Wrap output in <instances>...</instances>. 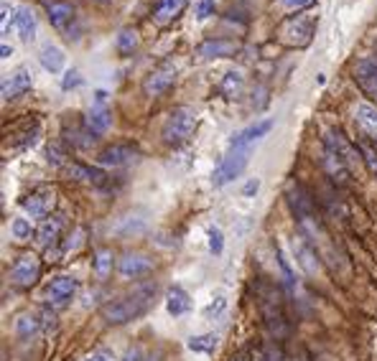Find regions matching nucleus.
<instances>
[{"mask_svg":"<svg viewBox=\"0 0 377 361\" xmlns=\"http://www.w3.org/2000/svg\"><path fill=\"white\" fill-rule=\"evenodd\" d=\"M13 25H16L18 36H21L23 41H34L36 39V16L31 8H16Z\"/></svg>","mask_w":377,"mask_h":361,"instance_id":"a878e982","label":"nucleus"},{"mask_svg":"<svg viewBox=\"0 0 377 361\" xmlns=\"http://www.w3.org/2000/svg\"><path fill=\"white\" fill-rule=\"evenodd\" d=\"M141 158V151L130 143H112L108 148H102L100 155H97V163L102 168H125V166H133Z\"/></svg>","mask_w":377,"mask_h":361,"instance_id":"6e6552de","label":"nucleus"},{"mask_svg":"<svg viewBox=\"0 0 377 361\" xmlns=\"http://www.w3.org/2000/svg\"><path fill=\"white\" fill-rule=\"evenodd\" d=\"M46 10H49V21L57 31H64L69 34V23L74 21V8L69 3H46ZM72 39V34H69Z\"/></svg>","mask_w":377,"mask_h":361,"instance_id":"b1692460","label":"nucleus"},{"mask_svg":"<svg viewBox=\"0 0 377 361\" xmlns=\"http://www.w3.org/2000/svg\"><path fill=\"white\" fill-rule=\"evenodd\" d=\"M64 229H67V214L54 211L49 219H43L41 227L36 229V242L41 244L43 250H51V247H57L61 242Z\"/></svg>","mask_w":377,"mask_h":361,"instance_id":"ddd939ff","label":"nucleus"},{"mask_svg":"<svg viewBox=\"0 0 377 361\" xmlns=\"http://www.w3.org/2000/svg\"><path fill=\"white\" fill-rule=\"evenodd\" d=\"M176 82V67L171 61H163L161 67H156L151 74L143 79V92L148 97H159V94L168 92Z\"/></svg>","mask_w":377,"mask_h":361,"instance_id":"9b49d317","label":"nucleus"},{"mask_svg":"<svg viewBox=\"0 0 377 361\" xmlns=\"http://www.w3.org/2000/svg\"><path fill=\"white\" fill-rule=\"evenodd\" d=\"M324 148L327 151H332L334 155H339V158L349 166V171H357V166L362 163V155H360V148L357 145H352L347 138H344L342 130H327L324 133ZM365 166V163H362Z\"/></svg>","mask_w":377,"mask_h":361,"instance_id":"0eeeda50","label":"nucleus"},{"mask_svg":"<svg viewBox=\"0 0 377 361\" xmlns=\"http://www.w3.org/2000/svg\"><path fill=\"white\" fill-rule=\"evenodd\" d=\"M166 311L174 316V318H179V316H184V313L192 311V298H189V293H186L184 287H168L166 293Z\"/></svg>","mask_w":377,"mask_h":361,"instance_id":"393cba45","label":"nucleus"},{"mask_svg":"<svg viewBox=\"0 0 377 361\" xmlns=\"http://www.w3.org/2000/svg\"><path fill=\"white\" fill-rule=\"evenodd\" d=\"M354 120H357V125H360L369 138H377V107L375 105L360 102V105L354 107Z\"/></svg>","mask_w":377,"mask_h":361,"instance_id":"bb28decb","label":"nucleus"},{"mask_svg":"<svg viewBox=\"0 0 377 361\" xmlns=\"http://www.w3.org/2000/svg\"><path fill=\"white\" fill-rule=\"evenodd\" d=\"M39 277H41V260L34 252H23L10 267V283L21 290L34 287L39 283Z\"/></svg>","mask_w":377,"mask_h":361,"instance_id":"39448f33","label":"nucleus"},{"mask_svg":"<svg viewBox=\"0 0 377 361\" xmlns=\"http://www.w3.org/2000/svg\"><path fill=\"white\" fill-rule=\"evenodd\" d=\"M39 320H41V331H46V333L57 328V316H54L51 308H43V311L39 313Z\"/></svg>","mask_w":377,"mask_h":361,"instance_id":"79ce46f5","label":"nucleus"},{"mask_svg":"<svg viewBox=\"0 0 377 361\" xmlns=\"http://www.w3.org/2000/svg\"><path fill=\"white\" fill-rule=\"evenodd\" d=\"M306 361H311V359H309V356H306Z\"/></svg>","mask_w":377,"mask_h":361,"instance_id":"3c124183","label":"nucleus"},{"mask_svg":"<svg viewBox=\"0 0 377 361\" xmlns=\"http://www.w3.org/2000/svg\"><path fill=\"white\" fill-rule=\"evenodd\" d=\"M258 188H260V181H258V178H250V181L245 184L243 193H245V196H255V193H258Z\"/></svg>","mask_w":377,"mask_h":361,"instance_id":"de8ad7c7","label":"nucleus"},{"mask_svg":"<svg viewBox=\"0 0 377 361\" xmlns=\"http://www.w3.org/2000/svg\"><path fill=\"white\" fill-rule=\"evenodd\" d=\"M0 51H3V59H8L10 54H13V49H10L8 43H3V49H0Z\"/></svg>","mask_w":377,"mask_h":361,"instance_id":"8fccbe9b","label":"nucleus"},{"mask_svg":"<svg viewBox=\"0 0 377 361\" xmlns=\"http://www.w3.org/2000/svg\"><path fill=\"white\" fill-rule=\"evenodd\" d=\"M222 250H225V234H222V229L212 227L210 229V252L222 254Z\"/></svg>","mask_w":377,"mask_h":361,"instance_id":"4c0bfd02","label":"nucleus"},{"mask_svg":"<svg viewBox=\"0 0 377 361\" xmlns=\"http://www.w3.org/2000/svg\"><path fill=\"white\" fill-rule=\"evenodd\" d=\"M294 254H296V262L301 265V270L306 275H318V272H321V260H318L316 247L303 234L294 237Z\"/></svg>","mask_w":377,"mask_h":361,"instance_id":"2eb2a0df","label":"nucleus"},{"mask_svg":"<svg viewBox=\"0 0 377 361\" xmlns=\"http://www.w3.org/2000/svg\"><path fill=\"white\" fill-rule=\"evenodd\" d=\"M288 204H291V209L294 214L301 219H309L316 214V204H314V196H311L301 184H291L288 186Z\"/></svg>","mask_w":377,"mask_h":361,"instance_id":"a211bd4d","label":"nucleus"},{"mask_svg":"<svg viewBox=\"0 0 377 361\" xmlns=\"http://www.w3.org/2000/svg\"><path fill=\"white\" fill-rule=\"evenodd\" d=\"M31 87H34V74L28 69H16L13 74L3 79L0 92H3V100H13V97H21L23 92H28Z\"/></svg>","mask_w":377,"mask_h":361,"instance_id":"6ab92c4d","label":"nucleus"},{"mask_svg":"<svg viewBox=\"0 0 377 361\" xmlns=\"http://www.w3.org/2000/svg\"><path fill=\"white\" fill-rule=\"evenodd\" d=\"M64 171H67L69 178H74L79 184H90V186H97V188H108L110 186V178L105 171L92 168V166H84V163H77V160L74 163H67Z\"/></svg>","mask_w":377,"mask_h":361,"instance_id":"dca6fc26","label":"nucleus"},{"mask_svg":"<svg viewBox=\"0 0 377 361\" xmlns=\"http://www.w3.org/2000/svg\"><path fill=\"white\" fill-rule=\"evenodd\" d=\"M77 85H82V79H79V72H77V69H72V72H67V76H64L61 89H64V92H69V89H72V87H77Z\"/></svg>","mask_w":377,"mask_h":361,"instance_id":"c03bdc74","label":"nucleus"},{"mask_svg":"<svg viewBox=\"0 0 377 361\" xmlns=\"http://www.w3.org/2000/svg\"><path fill=\"white\" fill-rule=\"evenodd\" d=\"M240 87H243V76L237 74V72H230V74L225 76V85H222V92L230 94V97H235V94L240 92Z\"/></svg>","mask_w":377,"mask_h":361,"instance_id":"e433bc0d","label":"nucleus"},{"mask_svg":"<svg viewBox=\"0 0 377 361\" xmlns=\"http://www.w3.org/2000/svg\"><path fill=\"white\" fill-rule=\"evenodd\" d=\"M41 331V320H39V316H34V313H21L16 318V333L21 338H28L31 336H36Z\"/></svg>","mask_w":377,"mask_h":361,"instance_id":"c756f323","label":"nucleus"},{"mask_svg":"<svg viewBox=\"0 0 377 361\" xmlns=\"http://www.w3.org/2000/svg\"><path fill=\"white\" fill-rule=\"evenodd\" d=\"M153 267H156V262H153L151 254H145V252H125L118 260V272L125 277V280L151 275Z\"/></svg>","mask_w":377,"mask_h":361,"instance_id":"4468645a","label":"nucleus"},{"mask_svg":"<svg viewBox=\"0 0 377 361\" xmlns=\"http://www.w3.org/2000/svg\"><path fill=\"white\" fill-rule=\"evenodd\" d=\"M270 130H273V120H260L255 125H247L245 130H240V133L230 140V151H247L255 140L265 138Z\"/></svg>","mask_w":377,"mask_h":361,"instance_id":"f3484780","label":"nucleus"},{"mask_svg":"<svg viewBox=\"0 0 377 361\" xmlns=\"http://www.w3.org/2000/svg\"><path fill=\"white\" fill-rule=\"evenodd\" d=\"M112 267H115V254H112V250H108V247L94 250V254H92L94 277H97V280H108L110 272H112Z\"/></svg>","mask_w":377,"mask_h":361,"instance_id":"cd10ccee","label":"nucleus"},{"mask_svg":"<svg viewBox=\"0 0 377 361\" xmlns=\"http://www.w3.org/2000/svg\"><path fill=\"white\" fill-rule=\"evenodd\" d=\"M258 308L263 313L265 326L270 328V333L276 338H283L288 333V320H285L281 293L270 283H260L258 285Z\"/></svg>","mask_w":377,"mask_h":361,"instance_id":"7ed1b4c3","label":"nucleus"},{"mask_svg":"<svg viewBox=\"0 0 377 361\" xmlns=\"http://www.w3.org/2000/svg\"><path fill=\"white\" fill-rule=\"evenodd\" d=\"M285 6H291V8H306V6H311L314 0H283Z\"/></svg>","mask_w":377,"mask_h":361,"instance_id":"09e8293b","label":"nucleus"},{"mask_svg":"<svg viewBox=\"0 0 377 361\" xmlns=\"http://www.w3.org/2000/svg\"><path fill=\"white\" fill-rule=\"evenodd\" d=\"M316 13H311V10L288 16L283 23L278 25V41L283 46H291V49L309 46L311 39H314V31H316Z\"/></svg>","mask_w":377,"mask_h":361,"instance_id":"f03ea898","label":"nucleus"},{"mask_svg":"<svg viewBox=\"0 0 377 361\" xmlns=\"http://www.w3.org/2000/svg\"><path fill=\"white\" fill-rule=\"evenodd\" d=\"M196 54L201 59H227V56L237 54V43L230 39H210L196 49Z\"/></svg>","mask_w":377,"mask_h":361,"instance_id":"aec40b11","label":"nucleus"},{"mask_svg":"<svg viewBox=\"0 0 377 361\" xmlns=\"http://www.w3.org/2000/svg\"><path fill=\"white\" fill-rule=\"evenodd\" d=\"M46 160H49L51 166H57V168H64L69 160H67V153L61 151L59 145H49L46 148Z\"/></svg>","mask_w":377,"mask_h":361,"instance_id":"c9c22d12","label":"nucleus"},{"mask_svg":"<svg viewBox=\"0 0 377 361\" xmlns=\"http://www.w3.org/2000/svg\"><path fill=\"white\" fill-rule=\"evenodd\" d=\"M84 125L90 127L94 135H102V133H108L110 125H112V115H110V109L105 102L100 100H94L92 109L87 112V120H84Z\"/></svg>","mask_w":377,"mask_h":361,"instance_id":"412c9836","label":"nucleus"},{"mask_svg":"<svg viewBox=\"0 0 377 361\" xmlns=\"http://www.w3.org/2000/svg\"><path fill=\"white\" fill-rule=\"evenodd\" d=\"M77 290H79V280L72 275H59L54 277L46 287V303H49V308H67L69 303L74 300Z\"/></svg>","mask_w":377,"mask_h":361,"instance_id":"1a4fd4ad","label":"nucleus"},{"mask_svg":"<svg viewBox=\"0 0 377 361\" xmlns=\"http://www.w3.org/2000/svg\"><path fill=\"white\" fill-rule=\"evenodd\" d=\"M153 295H156V285L138 287L133 293L120 295L115 300L105 303L100 316L108 320L110 326H125V323H133V320H138L141 316H145V313L151 311Z\"/></svg>","mask_w":377,"mask_h":361,"instance_id":"f257e3e1","label":"nucleus"},{"mask_svg":"<svg viewBox=\"0 0 377 361\" xmlns=\"http://www.w3.org/2000/svg\"><path fill=\"white\" fill-rule=\"evenodd\" d=\"M245 168H247V151H230L217 166V171L212 173V184H214V188H222L243 176Z\"/></svg>","mask_w":377,"mask_h":361,"instance_id":"423d86ee","label":"nucleus"},{"mask_svg":"<svg viewBox=\"0 0 377 361\" xmlns=\"http://www.w3.org/2000/svg\"><path fill=\"white\" fill-rule=\"evenodd\" d=\"M23 209L34 219H49L57 209V191L51 186H39L23 199Z\"/></svg>","mask_w":377,"mask_h":361,"instance_id":"9d476101","label":"nucleus"},{"mask_svg":"<svg viewBox=\"0 0 377 361\" xmlns=\"http://www.w3.org/2000/svg\"><path fill=\"white\" fill-rule=\"evenodd\" d=\"M357 148H360L362 163H365V168L369 171V176L377 178V151L367 143V140H360V143H357Z\"/></svg>","mask_w":377,"mask_h":361,"instance_id":"72a5a7b5","label":"nucleus"},{"mask_svg":"<svg viewBox=\"0 0 377 361\" xmlns=\"http://www.w3.org/2000/svg\"><path fill=\"white\" fill-rule=\"evenodd\" d=\"M260 361H283V351H281V349H278V346H265V349H263V359Z\"/></svg>","mask_w":377,"mask_h":361,"instance_id":"a18cd8bd","label":"nucleus"},{"mask_svg":"<svg viewBox=\"0 0 377 361\" xmlns=\"http://www.w3.org/2000/svg\"><path fill=\"white\" fill-rule=\"evenodd\" d=\"M321 166H324V171H327V176L332 178V181H336V184H342V186L349 184V176H352L349 166H347L339 155L327 151V148H324V160H321Z\"/></svg>","mask_w":377,"mask_h":361,"instance_id":"5701e85b","label":"nucleus"},{"mask_svg":"<svg viewBox=\"0 0 377 361\" xmlns=\"http://www.w3.org/2000/svg\"><path fill=\"white\" fill-rule=\"evenodd\" d=\"M263 359V349H260V353L255 356V353L250 351V349H243V351H237L230 356V361H260Z\"/></svg>","mask_w":377,"mask_h":361,"instance_id":"37998d69","label":"nucleus"},{"mask_svg":"<svg viewBox=\"0 0 377 361\" xmlns=\"http://www.w3.org/2000/svg\"><path fill=\"white\" fill-rule=\"evenodd\" d=\"M352 74L362 92L367 94V97H372V100H377V54H369V56L357 59Z\"/></svg>","mask_w":377,"mask_h":361,"instance_id":"f8f14e48","label":"nucleus"},{"mask_svg":"<svg viewBox=\"0 0 377 361\" xmlns=\"http://www.w3.org/2000/svg\"><path fill=\"white\" fill-rule=\"evenodd\" d=\"M225 308H227V300H225V298H214V303H210V305H207L204 316H207V318H219V316L225 313Z\"/></svg>","mask_w":377,"mask_h":361,"instance_id":"a19ab883","label":"nucleus"},{"mask_svg":"<svg viewBox=\"0 0 377 361\" xmlns=\"http://www.w3.org/2000/svg\"><path fill=\"white\" fill-rule=\"evenodd\" d=\"M82 239H84V229H74V234L69 237L67 242H64V247H61V254H69V252H74V250H79Z\"/></svg>","mask_w":377,"mask_h":361,"instance_id":"58836bf2","label":"nucleus"},{"mask_svg":"<svg viewBox=\"0 0 377 361\" xmlns=\"http://www.w3.org/2000/svg\"><path fill=\"white\" fill-rule=\"evenodd\" d=\"M196 130V112L192 107H174L168 112V118L163 120L161 127V140L171 148L184 145Z\"/></svg>","mask_w":377,"mask_h":361,"instance_id":"20e7f679","label":"nucleus"},{"mask_svg":"<svg viewBox=\"0 0 377 361\" xmlns=\"http://www.w3.org/2000/svg\"><path fill=\"white\" fill-rule=\"evenodd\" d=\"M10 232H13L16 239H31V234H34V229H31V221H28V219H13Z\"/></svg>","mask_w":377,"mask_h":361,"instance_id":"f704fd0d","label":"nucleus"},{"mask_svg":"<svg viewBox=\"0 0 377 361\" xmlns=\"http://www.w3.org/2000/svg\"><path fill=\"white\" fill-rule=\"evenodd\" d=\"M41 67L46 69V72H51V74H59L61 69H64V61H67V56H64V51L59 49V46H54V43H46L41 49Z\"/></svg>","mask_w":377,"mask_h":361,"instance_id":"c85d7f7f","label":"nucleus"},{"mask_svg":"<svg viewBox=\"0 0 377 361\" xmlns=\"http://www.w3.org/2000/svg\"><path fill=\"white\" fill-rule=\"evenodd\" d=\"M194 13H196L199 21H207L210 16H214V0H199L196 8H194Z\"/></svg>","mask_w":377,"mask_h":361,"instance_id":"ea45409f","label":"nucleus"},{"mask_svg":"<svg viewBox=\"0 0 377 361\" xmlns=\"http://www.w3.org/2000/svg\"><path fill=\"white\" fill-rule=\"evenodd\" d=\"M115 46H118L120 56H130V54L138 49V31H135V28H123Z\"/></svg>","mask_w":377,"mask_h":361,"instance_id":"2f4dec72","label":"nucleus"},{"mask_svg":"<svg viewBox=\"0 0 377 361\" xmlns=\"http://www.w3.org/2000/svg\"><path fill=\"white\" fill-rule=\"evenodd\" d=\"M186 3H189V0H159L156 8H153V21L159 25L174 23V21L184 13Z\"/></svg>","mask_w":377,"mask_h":361,"instance_id":"4be33fe9","label":"nucleus"},{"mask_svg":"<svg viewBox=\"0 0 377 361\" xmlns=\"http://www.w3.org/2000/svg\"><path fill=\"white\" fill-rule=\"evenodd\" d=\"M217 333H201V336H192L189 341H186V346H189V351L194 353H212L214 349H217Z\"/></svg>","mask_w":377,"mask_h":361,"instance_id":"7c9ffc66","label":"nucleus"},{"mask_svg":"<svg viewBox=\"0 0 377 361\" xmlns=\"http://www.w3.org/2000/svg\"><path fill=\"white\" fill-rule=\"evenodd\" d=\"M276 260H278V267H281V275H283L285 287H291V290H294L296 287V275H294V270H291L288 257H285L283 250H281V244H276Z\"/></svg>","mask_w":377,"mask_h":361,"instance_id":"473e14b6","label":"nucleus"},{"mask_svg":"<svg viewBox=\"0 0 377 361\" xmlns=\"http://www.w3.org/2000/svg\"><path fill=\"white\" fill-rule=\"evenodd\" d=\"M82 361H115V356H112L110 351H105V349H97V351L87 353Z\"/></svg>","mask_w":377,"mask_h":361,"instance_id":"49530a36","label":"nucleus"}]
</instances>
